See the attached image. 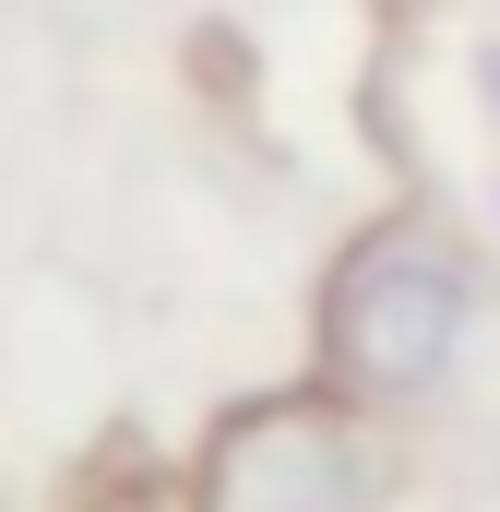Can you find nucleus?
Wrapping results in <instances>:
<instances>
[{"label": "nucleus", "instance_id": "nucleus-3", "mask_svg": "<svg viewBox=\"0 0 500 512\" xmlns=\"http://www.w3.org/2000/svg\"><path fill=\"white\" fill-rule=\"evenodd\" d=\"M477 108H489V131H500V36H477Z\"/></svg>", "mask_w": 500, "mask_h": 512}, {"label": "nucleus", "instance_id": "nucleus-1", "mask_svg": "<svg viewBox=\"0 0 500 512\" xmlns=\"http://www.w3.org/2000/svg\"><path fill=\"white\" fill-rule=\"evenodd\" d=\"M465 334H477V251H465V227L429 215V203H393L322 262L310 382L346 393L358 417H405V405H429L453 382Z\"/></svg>", "mask_w": 500, "mask_h": 512}, {"label": "nucleus", "instance_id": "nucleus-2", "mask_svg": "<svg viewBox=\"0 0 500 512\" xmlns=\"http://www.w3.org/2000/svg\"><path fill=\"white\" fill-rule=\"evenodd\" d=\"M370 501H381L370 417L322 382L239 393L191 453V512H370Z\"/></svg>", "mask_w": 500, "mask_h": 512}]
</instances>
